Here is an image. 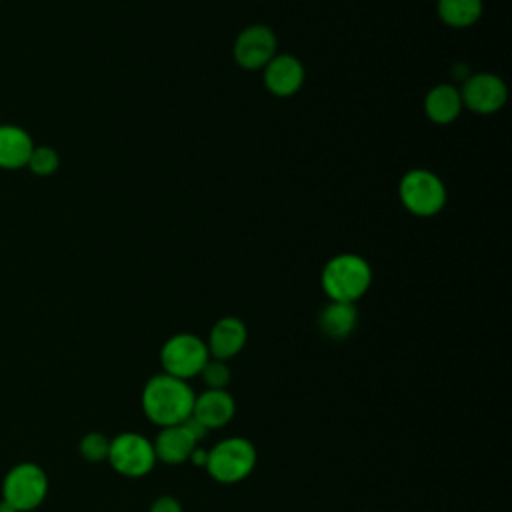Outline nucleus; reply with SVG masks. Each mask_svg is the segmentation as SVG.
I'll use <instances>...</instances> for the list:
<instances>
[{
    "mask_svg": "<svg viewBox=\"0 0 512 512\" xmlns=\"http://www.w3.org/2000/svg\"><path fill=\"white\" fill-rule=\"evenodd\" d=\"M470 74H472V72H470V66H468V64H464V62H460L458 66H454V72H452V76H454V78H458L460 82H464Z\"/></svg>",
    "mask_w": 512,
    "mask_h": 512,
    "instance_id": "nucleus-23",
    "label": "nucleus"
},
{
    "mask_svg": "<svg viewBox=\"0 0 512 512\" xmlns=\"http://www.w3.org/2000/svg\"><path fill=\"white\" fill-rule=\"evenodd\" d=\"M258 462L256 446L244 436H228L208 448L206 472L208 476L224 486L246 480Z\"/></svg>",
    "mask_w": 512,
    "mask_h": 512,
    "instance_id": "nucleus-3",
    "label": "nucleus"
},
{
    "mask_svg": "<svg viewBox=\"0 0 512 512\" xmlns=\"http://www.w3.org/2000/svg\"><path fill=\"white\" fill-rule=\"evenodd\" d=\"M108 464L126 478L148 476L158 464L152 440L140 432H120L110 438Z\"/></svg>",
    "mask_w": 512,
    "mask_h": 512,
    "instance_id": "nucleus-6",
    "label": "nucleus"
},
{
    "mask_svg": "<svg viewBox=\"0 0 512 512\" xmlns=\"http://www.w3.org/2000/svg\"><path fill=\"white\" fill-rule=\"evenodd\" d=\"M162 372L180 380H190L200 374L204 364L210 360L206 340L192 332H178L164 340L160 348Z\"/></svg>",
    "mask_w": 512,
    "mask_h": 512,
    "instance_id": "nucleus-5",
    "label": "nucleus"
},
{
    "mask_svg": "<svg viewBox=\"0 0 512 512\" xmlns=\"http://www.w3.org/2000/svg\"><path fill=\"white\" fill-rule=\"evenodd\" d=\"M320 286L328 300L356 304L372 286V266L360 254H336L324 264Z\"/></svg>",
    "mask_w": 512,
    "mask_h": 512,
    "instance_id": "nucleus-2",
    "label": "nucleus"
},
{
    "mask_svg": "<svg viewBox=\"0 0 512 512\" xmlns=\"http://www.w3.org/2000/svg\"><path fill=\"white\" fill-rule=\"evenodd\" d=\"M196 392L190 382L158 372L144 382L140 404L144 416L158 428L182 424L194 408Z\"/></svg>",
    "mask_w": 512,
    "mask_h": 512,
    "instance_id": "nucleus-1",
    "label": "nucleus"
},
{
    "mask_svg": "<svg viewBox=\"0 0 512 512\" xmlns=\"http://www.w3.org/2000/svg\"><path fill=\"white\" fill-rule=\"evenodd\" d=\"M248 342V328L244 320L238 316H222L218 318L206 338V346L210 358L228 362L230 358L238 356Z\"/></svg>",
    "mask_w": 512,
    "mask_h": 512,
    "instance_id": "nucleus-11",
    "label": "nucleus"
},
{
    "mask_svg": "<svg viewBox=\"0 0 512 512\" xmlns=\"http://www.w3.org/2000/svg\"><path fill=\"white\" fill-rule=\"evenodd\" d=\"M460 90L462 106L474 114H496L498 110L504 108L508 100V88L506 82L492 74V72H474L470 74Z\"/></svg>",
    "mask_w": 512,
    "mask_h": 512,
    "instance_id": "nucleus-9",
    "label": "nucleus"
},
{
    "mask_svg": "<svg viewBox=\"0 0 512 512\" xmlns=\"http://www.w3.org/2000/svg\"><path fill=\"white\" fill-rule=\"evenodd\" d=\"M148 512H184L182 510V504L176 496L172 494H160L152 500Z\"/></svg>",
    "mask_w": 512,
    "mask_h": 512,
    "instance_id": "nucleus-21",
    "label": "nucleus"
},
{
    "mask_svg": "<svg viewBox=\"0 0 512 512\" xmlns=\"http://www.w3.org/2000/svg\"><path fill=\"white\" fill-rule=\"evenodd\" d=\"M32 136L16 124H0V168L20 170L26 168L34 150Z\"/></svg>",
    "mask_w": 512,
    "mask_h": 512,
    "instance_id": "nucleus-15",
    "label": "nucleus"
},
{
    "mask_svg": "<svg viewBox=\"0 0 512 512\" xmlns=\"http://www.w3.org/2000/svg\"><path fill=\"white\" fill-rule=\"evenodd\" d=\"M358 324V308L350 302H332L320 310L318 314V328L330 340H344L348 338Z\"/></svg>",
    "mask_w": 512,
    "mask_h": 512,
    "instance_id": "nucleus-16",
    "label": "nucleus"
},
{
    "mask_svg": "<svg viewBox=\"0 0 512 512\" xmlns=\"http://www.w3.org/2000/svg\"><path fill=\"white\" fill-rule=\"evenodd\" d=\"M278 54V40L266 24H250L236 36L232 58L244 70H262Z\"/></svg>",
    "mask_w": 512,
    "mask_h": 512,
    "instance_id": "nucleus-8",
    "label": "nucleus"
},
{
    "mask_svg": "<svg viewBox=\"0 0 512 512\" xmlns=\"http://www.w3.org/2000/svg\"><path fill=\"white\" fill-rule=\"evenodd\" d=\"M206 460H208V450L202 448L200 444L192 450V454H190V458H188V462H192V464L198 466V468H204V466H206Z\"/></svg>",
    "mask_w": 512,
    "mask_h": 512,
    "instance_id": "nucleus-22",
    "label": "nucleus"
},
{
    "mask_svg": "<svg viewBox=\"0 0 512 512\" xmlns=\"http://www.w3.org/2000/svg\"><path fill=\"white\" fill-rule=\"evenodd\" d=\"M264 88L276 98H290L300 92L306 80L304 64L294 54H276L262 68Z\"/></svg>",
    "mask_w": 512,
    "mask_h": 512,
    "instance_id": "nucleus-10",
    "label": "nucleus"
},
{
    "mask_svg": "<svg viewBox=\"0 0 512 512\" xmlns=\"http://www.w3.org/2000/svg\"><path fill=\"white\" fill-rule=\"evenodd\" d=\"M460 90L454 84L440 82L432 86L424 96V114L430 122L446 126L452 124L462 112Z\"/></svg>",
    "mask_w": 512,
    "mask_h": 512,
    "instance_id": "nucleus-14",
    "label": "nucleus"
},
{
    "mask_svg": "<svg viewBox=\"0 0 512 512\" xmlns=\"http://www.w3.org/2000/svg\"><path fill=\"white\" fill-rule=\"evenodd\" d=\"M48 492L46 472L32 462L16 464L4 478L2 500L14 506L18 512H28L40 506Z\"/></svg>",
    "mask_w": 512,
    "mask_h": 512,
    "instance_id": "nucleus-7",
    "label": "nucleus"
},
{
    "mask_svg": "<svg viewBox=\"0 0 512 512\" xmlns=\"http://www.w3.org/2000/svg\"><path fill=\"white\" fill-rule=\"evenodd\" d=\"M398 198L410 214L432 218L446 206L448 192L438 174L428 168H412L400 178Z\"/></svg>",
    "mask_w": 512,
    "mask_h": 512,
    "instance_id": "nucleus-4",
    "label": "nucleus"
},
{
    "mask_svg": "<svg viewBox=\"0 0 512 512\" xmlns=\"http://www.w3.org/2000/svg\"><path fill=\"white\" fill-rule=\"evenodd\" d=\"M156 460L166 466H180L188 462L192 450L198 446L194 436L186 430L184 424L158 428L156 438L152 440Z\"/></svg>",
    "mask_w": 512,
    "mask_h": 512,
    "instance_id": "nucleus-13",
    "label": "nucleus"
},
{
    "mask_svg": "<svg viewBox=\"0 0 512 512\" xmlns=\"http://www.w3.org/2000/svg\"><path fill=\"white\" fill-rule=\"evenodd\" d=\"M236 414V400L228 390L204 388L194 398L192 416L202 422L208 430L224 428L232 422Z\"/></svg>",
    "mask_w": 512,
    "mask_h": 512,
    "instance_id": "nucleus-12",
    "label": "nucleus"
},
{
    "mask_svg": "<svg viewBox=\"0 0 512 512\" xmlns=\"http://www.w3.org/2000/svg\"><path fill=\"white\" fill-rule=\"evenodd\" d=\"M108 448H110V438L104 436L102 432H88L80 440V454L88 462H102L108 458Z\"/></svg>",
    "mask_w": 512,
    "mask_h": 512,
    "instance_id": "nucleus-20",
    "label": "nucleus"
},
{
    "mask_svg": "<svg viewBox=\"0 0 512 512\" xmlns=\"http://www.w3.org/2000/svg\"><path fill=\"white\" fill-rule=\"evenodd\" d=\"M198 378L204 382L206 388L226 390L228 384H230V380H232V370H230L228 362L210 358V360L204 364V368L200 370Z\"/></svg>",
    "mask_w": 512,
    "mask_h": 512,
    "instance_id": "nucleus-19",
    "label": "nucleus"
},
{
    "mask_svg": "<svg viewBox=\"0 0 512 512\" xmlns=\"http://www.w3.org/2000/svg\"><path fill=\"white\" fill-rule=\"evenodd\" d=\"M60 166V156L52 146H34L26 168L36 176H52Z\"/></svg>",
    "mask_w": 512,
    "mask_h": 512,
    "instance_id": "nucleus-18",
    "label": "nucleus"
},
{
    "mask_svg": "<svg viewBox=\"0 0 512 512\" xmlns=\"http://www.w3.org/2000/svg\"><path fill=\"white\" fill-rule=\"evenodd\" d=\"M0 512H18L14 506H10L6 500L0 502Z\"/></svg>",
    "mask_w": 512,
    "mask_h": 512,
    "instance_id": "nucleus-24",
    "label": "nucleus"
},
{
    "mask_svg": "<svg viewBox=\"0 0 512 512\" xmlns=\"http://www.w3.org/2000/svg\"><path fill=\"white\" fill-rule=\"evenodd\" d=\"M484 12V0H438L436 14L448 28H470Z\"/></svg>",
    "mask_w": 512,
    "mask_h": 512,
    "instance_id": "nucleus-17",
    "label": "nucleus"
}]
</instances>
